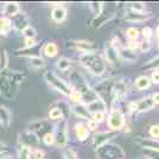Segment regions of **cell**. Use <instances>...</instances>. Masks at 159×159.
<instances>
[{"label":"cell","mask_w":159,"mask_h":159,"mask_svg":"<svg viewBox=\"0 0 159 159\" xmlns=\"http://www.w3.org/2000/svg\"><path fill=\"white\" fill-rule=\"evenodd\" d=\"M25 75L18 70H5L0 75V95L6 100H12L18 93Z\"/></svg>","instance_id":"6da1fadb"},{"label":"cell","mask_w":159,"mask_h":159,"mask_svg":"<svg viewBox=\"0 0 159 159\" xmlns=\"http://www.w3.org/2000/svg\"><path fill=\"white\" fill-rule=\"evenodd\" d=\"M80 63L94 76H101L106 73L107 62L101 55L96 53L95 51L82 53L80 56Z\"/></svg>","instance_id":"7a4b0ae2"},{"label":"cell","mask_w":159,"mask_h":159,"mask_svg":"<svg viewBox=\"0 0 159 159\" xmlns=\"http://www.w3.org/2000/svg\"><path fill=\"white\" fill-rule=\"evenodd\" d=\"M69 83H70L69 86L71 88V90L79 92V93L83 96V100L88 101V103L98 99V96H96L95 93L93 92V89L88 84L87 80L84 79L83 75L81 73H79V71L74 70V71L70 73V75H69Z\"/></svg>","instance_id":"3957f363"},{"label":"cell","mask_w":159,"mask_h":159,"mask_svg":"<svg viewBox=\"0 0 159 159\" xmlns=\"http://www.w3.org/2000/svg\"><path fill=\"white\" fill-rule=\"evenodd\" d=\"M96 159H124L125 151L118 144L107 143L95 150Z\"/></svg>","instance_id":"277c9868"},{"label":"cell","mask_w":159,"mask_h":159,"mask_svg":"<svg viewBox=\"0 0 159 159\" xmlns=\"http://www.w3.org/2000/svg\"><path fill=\"white\" fill-rule=\"evenodd\" d=\"M115 83L114 79H107L103 81H100L99 83H96L95 86L92 88L95 95L99 98L100 100H102L107 107L109 106L113 102L112 93H113V86Z\"/></svg>","instance_id":"5b68a950"},{"label":"cell","mask_w":159,"mask_h":159,"mask_svg":"<svg viewBox=\"0 0 159 159\" xmlns=\"http://www.w3.org/2000/svg\"><path fill=\"white\" fill-rule=\"evenodd\" d=\"M44 81L48 83V86L52 88L53 90L58 92L64 96H69L71 93L70 86L52 71H45L44 73Z\"/></svg>","instance_id":"8992f818"},{"label":"cell","mask_w":159,"mask_h":159,"mask_svg":"<svg viewBox=\"0 0 159 159\" xmlns=\"http://www.w3.org/2000/svg\"><path fill=\"white\" fill-rule=\"evenodd\" d=\"M126 125V118L120 109L113 108L107 116V126L112 132H119Z\"/></svg>","instance_id":"52a82bcc"},{"label":"cell","mask_w":159,"mask_h":159,"mask_svg":"<svg viewBox=\"0 0 159 159\" xmlns=\"http://www.w3.org/2000/svg\"><path fill=\"white\" fill-rule=\"evenodd\" d=\"M53 137H55V144L57 147L63 148L68 144V122L64 118L58 120V124L53 128Z\"/></svg>","instance_id":"ba28073f"},{"label":"cell","mask_w":159,"mask_h":159,"mask_svg":"<svg viewBox=\"0 0 159 159\" xmlns=\"http://www.w3.org/2000/svg\"><path fill=\"white\" fill-rule=\"evenodd\" d=\"M154 102L151 96H145L143 99L138 100V101H134V102H131L129 106H128V109L131 113H135V114H139V113H145L148 112L154 108Z\"/></svg>","instance_id":"9c48e42d"},{"label":"cell","mask_w":159,"mask_h":159,"mask_svg":"<svg viewBox=\"0 0 159 159\" xmlns=\"http://www.w3.org/2000/svg\"><path fill=\"white\" fill-rule=\"evenodd\" d=\"M129 90V86H128V80L127 79H119L115 80V83L113 86V102L115 101H122L127 96Z\"/></svg>","instance_id":"30bf717a"},{"label":"cell","mask_w":159,"mask_h":159,"mask_svg":"<svg viewBox=\"0 0 159 159\" xmlns=\"http://www.w3.org/2000/svg\"><path fill=\"white\" fill-rule=\"evenodd\" d=\"M18 141L20 146H26L30 148H37L39 146V137L30 131H25L18 134Z\"/></svg>","instance_id":"8fae6325"},{"label":"cell","mask_w":159,"mask_h":159,"mask_svg":"<svg viewBox=\"0 0 159 159\" xmlns=\"http://www.w3.org/2000/svg\"><path fill=\"white\" fill-rule=\"evenodd\" d=\"M115 135H116V132H112V131H106V132L98 133V134L94 135L93 141H92V146L94 147V150H96L100 146L109 143Z\"/></svg>","instance_id":"7c38bea8"},{"label":"cell","mask_w":159,"mask_h":159,"mask_svg":"<svg viewBox=\"0 0 159 159\" xmlns=\"http://www.w3.org/2000/svg\"><path fill=\"white\" fill-rule=\"evenodd\" d=\"M66 47L75 49V50H79L82 53L94 52V50H95L94 44L89 40H70V42H68Z\"/></svg>","instance_id":"4fadbf2b"},{"label":"cell","mask_w":159,"mask_h":159,"mask_svg":"<svg viewBox=\"0 0 159 159\" xmlns=\"http://www.w3.org/2000/svg\"><path fill=\"white\" fill-rule=\"evenodd\" d=\"M105 61L108 62L109 64L112 66H119V62H120V55L119 51L108 43L105 45Z\"/></svg>","instance_id":"5bb4252c"},{"label":"cell","mask_w":159,"mask_h":159,"mask_svg":"<svg viewBox=\"0 0 159 159\" xmlns=\"http://www.w3.org/2000/svg\"><path fill=\"white\" fill-rule=\"evenodd\" d=\"M49 126H50V122H49L48 120H44V119L34 120V121L29 124L27 131L34 133V134H37V133H39V132H43V131H45V133H48ZM37 135H38V134H37Z\"/></svg>","instance_id":"9a60e30c"},{"label":"cell","mask_w":159,"mask_h":159,"mask_svg":"<svg viewBox=\"0 0 159 159\" xmlns=\"http://www.w3.org/2000/svg\"><path fill=\"white\" fill-rule=\"evenodd\" d=\"M11 23H12V27H14L17 31H23L25 27L29 26V18L25 13L19 12L13 18H11Z\"/></svg>","instance_id":"2e32d148"},{"label":"cell","mask_w":159,"mask_h":159,"mask_svg":"<svg viewBox=\"0 0 159 159\" xmlns=\"http://www.w3.org/2000/svg\"><path fill=\"white\" fill-rule=\"evenodd\" d=\"M134 143L137 145L141 146L143 148H150V150H157V151H159V140H154V139H151V138L137 137L134 139Z\"/></svg>","instance_id":"e0dca14e"},{"label":"cell","mask_w":159,"mask_h":159,"mask_svg":"<svg viewBox=\"0 0 159 159\" xmlns=\"http://www.w3.org/2000/svg\"><path fill=\"white\" fill-rule=\"evenodd\" d=\"M148 18H150V16L146 14L145 12H133V11L127 12L124 17V19L128 23H144Z\"/></svg>","instance_id":"ac0fdd59"},{"label":"cell","mask_w":159,"mask_h":159,"mask_svg":"<svg viewBox=\"0 0 159 159\" xmlns=\"http://www.w3.org/2000/svg\"><path fill=\"white\" fill-rule=\"evenodd\" d=\"M87 109H88V112L90 113V115L94 114V113H98V112H105L108 109V107L107 105L102 101V100H100L99 98L96 100H94L92 102H89V103H87L86 105Z\"/></svg>","instance_id":"d6986e66"},{"label":"cell","mask_w":159,"mask_h":159,"mask_svg":"<svg viewBox=\"0 0 159 159\" xmlns=\"http://www.w3.org/2000/svg\"><path fill=\"white\" fill-rule=\"evenodd\" d=\"M20 12V6L18 2H6L2 6V14L5 18H13L16 14Z\"/></svg>","instance_id":"ffe728a7"},{"label":"cell","mask_w":159,"mask_h":159,"mask_svg":"<svg viewBox=\"0 0 159 159\" xmlns=\"http://www.w3.org/2000/svg\"><path fill=\"white\" fill-rule=\"evenodd\" d=\"M119 55H120V60L124 61L125 63H129V64L135 63L137 60H138L137 53L131 51V50H128L126 47H122L121 49H120Z\"/></svg>","instance_id":"44dd1931"},{"label":"cell","mask_w":159,"mask_h":159,"mask_svg":"<svg viewBox=\"0 0 159 159\" xmlns=\"http://www.w3.org/2000/svg\"><path fill=\"white\" fill-rule=\"evenodd\" d=\"M66 14H68V10L66 7L56 6L53 7L52 12H51V18L56 23H62L66 19Z\"/></svg>","instance_id":"7402d4cb"},{"label":"cell","mask_w":159,"mask_h":159,"mask_svg":"<svg viewBox=\"0 0 159 159\" xmlns=\"http://www.w3.org/2000/svg\"><path fill=\"white\" fill-rule=\"evenodd\" d=\"M71 112L79 116L80 119H87L89 120V116H90V113L88 112L87 107L84 103H77V105H73L71 106Z\"/></svg>","instance_id":"603a6c76"},{"label":"cell","mask_w":159,"mask_h":159,"mask_svg":"<svg viewBox=\"0 0 159 159\" xmlns=\"http://www.w3.org/2000/svg\"><path fill=\"white\" fill-rule=\"evenodd\" d=\"M151 86H152L151 79H150L148 76H145V75L138 76V77L135 79V81H134V87H135L138 90H146V89H148Z\"/></svg>","instance_id":"cb8c5ba5"},{"label":"cell","mask_w":159,"mask_h":159,"mask_svg":"<svg viewBox=\"0 0 159 159\" xmlns=\"http://www.w3.org/2000/svg\"><path fill=\"white\" fill-rule=\"evenodd\" d=\"M12 122V114L5 106H0V125L4 127H10Z\"/></svg>","instance_id":"d4e9b609"},{"label":"cell","mask_w":159,"mask_h":159,"mask_svg":"<svg viewBox=\"0 0 159 159\" xmlns=\"http://www.w3.org/2000/svg\"><path fill=\"white\" fill-rule=\"evenodd\" d=\"M75 133H76V138L80 141H84L89 137V129L82 122H79V124L75 125Z\"/></svg>","instance_id":"484cf974"},{"label":"cell","mask_w":159,"mask_h":159,"mask_svg":"<svg viewBox=\"0 0 159 159\" xmlns=\"http://www.w3.org/2000/svg\"><path fill=\"white\" fill-rule=\"evenodd\" d=\"M43 53H44L47 57H50V58L57 56V53H58V47H57V44L53 43V42L47 43V44L43 47Z\"/></svg>","instance_id":"4316f807"},{"label":"cell","mask_w":159,"mask_h":159,"mask_svg":"<svg viewBox=\"0 0 159 159\" xmlns=\"http://www.w3.org/2000/svg\"><path fill=\"white\" fill-rule=\"evenodd\" d=\"M29 66L32 69H40L45 66V61L40 56L32 55V56H29Z\"/></svg>","instance_id":"83f0119b"},{"label":"cell","mask_w":159,"mask_h":159,"mask_svg":"<svg viewBox=\"0 0 159 159\" xmlns=\"http://www.w3.org/2000/svg\"><path fill=\"white\" fill-rule=\"evenodd\" d=\"M12 29V23L10 18L0 17V36H6Z\"/></svg>","instance_id":"f1b7e54d"},{"label":"cell","mask_w":159,"mask_h":159,"mask_svg":"<svg viewBox=\"0 0 159 159\" xmlns=\"http://www.w3.org/2000/svg\"><path fill=\"white\" fill-rule=\"evenodd\" d=\"M73 66V61L66 58V57H61L60 60L56 62V66L60 71H66Z\"/></svg>","instance_id":"f546056e"},{"label":"cell","mask_w":159,"mask_h":159,"mask_svg":"<svg viewBox=\"0 0 159 159\" xmlns=\"http://www.w3.org/2000/svg\"><path fill=\"white\" fill-rule=\"evenodd\" d=\"M8 66V55L5 48H0V75L6 70Z\"/></svg>","instance_id":"4dcf8cb0"},{"label":"cell","mask_w":159,"mask_h":159,"mask_svg":"<svg viewBox=\"0 0 159 159\" xmlns=\"http://www.w3.org/2000/svg\"><path fill=\"white\" fill-rule=\"evenodd\" d=\"M88 6L90 8L92 13L94 14L95 18L100 17L102 14V11H103V2H98V1H92L88 4Z\"/></svg>","instance_id":"1f68e13d"},{"label":"cell","mask_w":159,"mask_h":159,"mask_svg":"<svg viewBox=\"0 0 159 159\" xmlns=\"http://www.w3.org/2000/svg\"><path fill=\"white\" fill-rule=\"evenodd\" d=\"M18 159H33V148L26 146H19Z\"/></svg>","instance_id":"d6a6232c"},{"label":"cell","mask_w":159,"mask_h":159,"mask_svg":"<svg viewBox=\"0 0 159 159\" xmlns=\"http://www.w3.org/2000/svg\"><path fill=\"white\" fill-rule=\"evenodd\" d=\"M125 34L128 38V40H137L140 36V31L137 29V27H128L126 31H125Z\"/></svg>","instance_id":"836d02e7"},{"label":"cell","mask_w":159,"mask_h":159,"mask_svg":"<svg viewBox=\"0 0 159 159\" xmlns=\"http://www.w3.org/2000/svg\"><path fill=\"white\" fill-rule=\"evenodd\" d=\"M49 118L51 120H61L62 118H64V115H63V113H62V111H61L58 107H55V108L50 109Z\"/></svg>","instance_id":"e575fe53"},{"label":"cell","mask_w":159,"mask_h":159,"mask_svg":"<svg viewBox=\"0 0 159 159\" xmlns=\"http://www.w3.org/2000/svg\"><path fill=\"white\" fill-rule=\"evenodd\" d=\"M159 68V55L156 56L154 58H152L151 61H148L146 64H144V69H150V70H157Z\"/></svg>","instance_id":"d590c367"},{"label":"cell","mask_w":159,"mask_h":159,"mask_svg":"<svg viewBox=\"0 0 159 159\" xmlns=\"http://www.w3.org/2000/svg\"><path fill=\"white\" fill-rule=\"evenodd\" d=\"M23 36L25 37V38H31V39H34L36 38V36H37V31H36V29L31 25H29L27 27H25L23 31Z\"/></svg>","instance_id":"8d00e7d4"},{"label":"cell","mask_w":159,"mask_h":159,"mask_svg":"<svg viewBox=\"0 0 159 159\" xmlns=\"http://www.w3.org/2000/svg\"><path fill=\"white\" fill-rule=\"evenodd\" d=\"M129 8L133 12H145L146 5L144 2H131Z\"/></svg>","instance_id":"74e56055"},{"label":"cell","mask_w":159,"mask_h":159,"mask_svg":"<svg viewBox=\"0 0 159 159\" xmlns=\"http://www.w3.org/2000/svg\"><path fill=\"white\" fill-rule=\"evenodd\" d=\"M144 154L146 159H159V151L157 150H150V148H144Z\"/></svg>","instance_id":"f35d334b"},{"label":"cell","mask_w":159,"mask_h":159,"mask_svg":"<svg viewBox=\"0 0 159 159\" xmlns=\"http://www.w3.org/2000/svg\"><path fill=\"white\" fill-rule=\"evenodd\" d=\"M69 99L71 100L73 102H75V105L83 102V96H82L79 92H76V90H71V93L69 95Z\"/></svg>","instance_id":"ab89813d"},{"label":"cell","mask_w":159,"mask_h":159,"mask_svg":"<svg viewBox=\"0 0 159 159\" xmlns=\"http://www.w3.org/2000/svg\"><path fill=\"white\" fill-rule=\"evenodd\" d=\"M148 133H150V137L151 139L154 140H159V125L156 124V125H152L148 129Z\"/></svg>","instance_id":"60d3db41"},{"label":"cell","mask_w":159,"mask_h":159,"mask_svg":"<svg viewBox=\"0 0 159 159\" xmlns=\"http://www.w3.org/2000/svg\"><path fill=\"white\" fill-rule=\"evenodd\" d=\"M43 143L47 146H51L55 144V137H53L52 132H48L43 135Z\"/></svg>","instance_id":"b9f144b4"},{"label":"cell","mask_w":159,"mask_h":159,"mask_svg":"<svg viewBox=\"0 0 159 159\" xmlns=\"http://www.w3.org/2000/svg\"><path fill=\"white\" fill-rule=\"evenodd\" d=\"M139 47H140V42H138V40H128L126 44L127 49L133 51V52H135L137 50H139Z\"/></svg>","instance_id":"7bdbcfd3"},{"label":"cell","mask_w":159,"mask_h":159,"mask_svg":"<svg viewBox=\"0 0 159 159\" xmlns=\"http://www.w3.org/2000/svg\"><path fill=\"white\" fill-rule=\"evenodd\" d=\"M92 119L95 120L98 124H100V122H102V121H105V120H106V113L105 112L94 113V114H92Z\"/></svg>","instance_id":"ee69618b"},{"label":"cell","mask_w":159,"mask_h":159,"mask_svg":"<svg viewBox=\"0 0 159 159\" xmlns=\"http://www.w3.org/2000/svg\"><path fill=\"white\" fill-rule=\"evenodd\" d=\"M109 44H111V45H112L114 49H116L118 51H120V49L124 47V45H122V43H121V40H120V38L118 37V36L113 37L112 40L109 42Z\"/></svg>","instance_id":"f6af8a7d"},{"label":"cell","mask_w":159,"mask_h":159,"mask_svg":"<svg viewBox=\"0 0 159 159\" xmlns=\"http://www.w3.org/2000/svg\"><path fill=\"white\" fill-rule=\"evenodd\" d=\"M150 49H151V40L144 39L143 42H140L139 50L141 52H147V51H150Z\"/></svg>","instance_id":"bcb514c9"},{"label":"cell","mask_w":159,"mask_h":159,"mask_svg":"<svg viewBox=\"0 0 159 159\" xmlns=\"http://www.w3.org/2000/svg\"><path fill=\"white\" fill-rule=\"evenodd\" d=\"M141 34H143L144 39L151 40V38H152V36H153V30L151 27H144L143 31H141Z\"/></svg>","instance_id":"7dc6e473"},{"label":"cell","mask_w":159,"mask_h":159,"mask_svg":"<svg viewBox=\"0 0 159 159\" xmlns=\"http://www.w3.org/2000/svg\"><path fill=\"white\" fill-rule=\"evenodd\" d=\"M45 152L40 148H33V159H44Z\"/></svg>","instance_id":"c3c4849f"},{"label":"cell","mask_w":159,"mask_h":159,"mask_svg":"<svg viewBox=\"0 0 159 159\" xmlns=\"http://www.w3.org/2000/svg\"><path fill=\"white\" fill-rule=\"evenodd\" d=\"M64 159H79L77 154L75 153V151H73L71 148H68L64 152Z\"/></svg>","instance_id":"681fc988"},{"label":"cell","mask_w":159,"mask_h":159,"mask_svg":"<svg viewBox=\"0 0 159 159\" xmlns=\"http://www.w3.org/2000/svg\"><path fill=\"white\" fill-rule=\"evenodd\" d=\"M87 128L89 129V131H95L98 127H99V124L95 121V120H93V119H89L88 120V122H87Z\"/></svg>","instance_id":"f907efd6"},{"label":"cell","mask_w":159,"mask_h":159,"mask_svg":"<svg viewBox=\"0 0 159 159\" xmlns=\"http://www.w3.org/2000/svg\"><path fill=\"white\" fill-rule=\"evenodd\" d=\"M150 79H151V82H152V83H154V84H159V71L158 70L152 71Z\"/></svg>","instance_id":"816d5d0a"},{"label":"cell","mask_w":159,"mask_h":159,"mask_svg":"<svg viewBox=\"0 0 159 159\" xmlns=\"http://www.w3.org/2000/svg\"><path fill=\"white\" fill-rule=\"evenodd\" d=\"M37 44L36 39H31V38H25V45L24 48L25 49H30V48H33L34 45Z\"/></svg>","instance_id":"f5cc1de1"},{"label":"cell","mask_w":159,"mask_h":159,"mask_svg":"<svg viewBox=\"0 0 159 159\" xmlns=\"http://www.w3.org/2000/svg\"><path fill=\"white\" fill-rule=\"evenodd\" d=\"M151 98H152L154 105H158V106H159V92H158V93H154Z\"/></svg>","instance_id":"db71d44e"},{"label":"cell","mask_w":159,"mask_h":159,"mask_svg":"<svg viewBox=\"0 0 159 159\" xmlns=\"http://www.w3.org/2000/svg\"><path fill=\"white\" fill-rule=\"evenodd\" d=\"M6 150H7L6 144H5V143H2V141L0 140V154H2V153L6 151Z\"/></svg>","instance_id":"11a10c76"},{"label":"cell","mask_w":159,"mask_h":159,"mask_svg":"<svg viewBox=\"0 0 159 159\" xmlns=\"http://www.w3.org/2000/svg\"><path fill=\"white\" fill-rule=\"evenodd\" d=\"M0 159H16L13 157V156H4L2 158H0Z\"/></svg>","instance_id":"9f6ffc18"},{"label":"cell","mask_w":159,"mask_h":159,"mask_svg":"<svg viewBox=\"0 0 159 159\" xmlns=\"http://www.w3.org/2000/svg\"><path fill=\"white\" fill-rule=\"evenodd\" d=\"M156 36H157V38L159 39V25H158V27H157V31H156Z\"/></svg>","instance_id":"6f0895ef"},{"label":"cell","mask_w":159,"mask_h":159,"mask_svg":"<svg viewBox=\"0 0 159 159\" xmlns=\"http://www.w3.org/2000/svg\"><path fill=\"white\" fill-rule=\"evenodd\" d=\"M157 47H158V50H159V39H158V43H157Z\"/></svg>","instance_id":"680465c9"},{"label":"cell","mask_w":159,"mask_h":159,"mask_svg":"<svg viewBox=\"0 0 159 159\" xmlns=\"http://www.w3.org/2000/svg\"><path fill=\"white\" fill-rule=\"evenodd\" d=\"M145 159H146V158H145Z\"/></svg>","instance_id":"91938a15"}]
</instances>
